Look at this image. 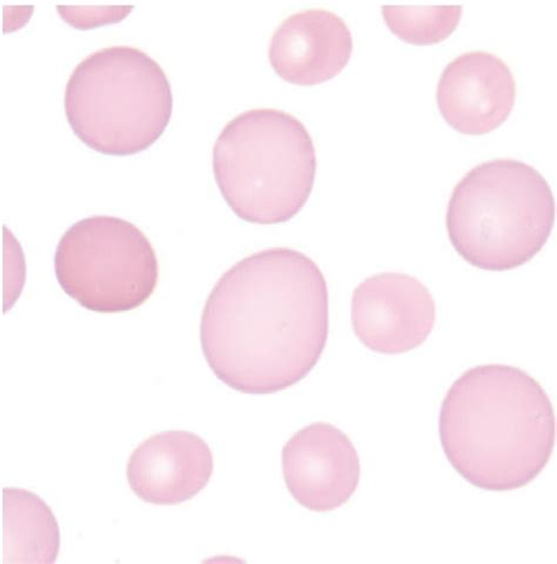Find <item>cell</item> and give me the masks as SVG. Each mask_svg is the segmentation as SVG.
<instances>
[{"mask_svg":"<svg viewBox=\"0 0 557 564\" xmlns=\"http://www.w3.org/2000/svg\"><path fill=\"white\" fill-rule=\"evenodd\" d=\"M328 332V289L318 264L274 247L242 259L218 280L203 311L200 343L226 386L269 395L315 369Z\"/></svg>","mask_w":557,"mask_h":564,"instance_id":"1","label":"cell"},{"mask_svg":"<svg viewBox=\"0 0 557 564\" xmlns=\"http://www.w3.org/2000/svg\"><path fill=\"white\" fill-rule=\"evenodd\" d=\"M59 286L87 311H133L152 296L160 263L148 237L134 224L110 216L75 223L55 254Z\"/></svg>","mask_w":557,"mask_h":564,"instance_id":"6","label":"cell"},{"mask_svg":"<svg viewBox=\"0 0 557 564\" xmlns=\"http://www.w3.org/2000/svg\"><path fill=\"white\" fill-rule=\"evenodd\" d=\"M214 455L205 441L189 432L152 435L134 449L128 480L144 502L174 506L194 499L210 482Z\"/></svg>","mask_w":557,"mask_h":564,"instance_id":"10","label":"cell"},{"mask_svg":"<svg viewBox=\"0 0 557 564\" xmlns=\"http://www.w3.org/2000/svg\"><path fill=\"white\" fill-rule=\"evenodd\" d=\"M353 37L337 13L310 9L294 13L272 35L269 59L276 75L299 86L337 77L350 62Z\"/></svg>","mask_w":557,"mask_h":564,"instance_id":"11","label":"cell"},{"mask_svg":"<svg viewBox=\"0 0 557 564\" xmlns=\"http://www.w3.org/2000/svg\"><path fill=\"white\" fill-rule=\"evenodd\" d=\"M437 305L421 280L403 273L365 279L352 297V326L365 347L381 355H403L427 341Z\"/></svg>","mask_w":557,"mask_h":564,"instance_id":"7","label":"cell"},{"mask_svg":"<svg viewBox=\"0 0 557 564\" xmlns=\"http://www.w3.org/2000/svg\"><path fill=\"white\" fill-rule=\"evenodd\" d=\"M222 198L243 221L283 224L307 204L317 175L315 143L304 123L276 109L242 112L214 148Z\"/></svg>","mask_w":557,"mask_h":564,"instance_id":"4","label":"cell"},{"mask_svg":"<svg viewBox=\"0 0 557 564\" xmlns=\"http://www.w3.org/2000/svg\"><path fill=\"white\" fill-rule=\"evenodd\" d=\"M439 435L449 464L467 482L489 491L516 490L533 482L550 460L553 403L525 370L477 366L450 386Z\"/></svg>","mask_w":557,"mask_h":564,"instance_id":"2","label":"cell"},{"mask_svg":"<svg viewBox=\"0 0 557 564\" xmlns=\"http://www.w3.org/2000/svg\"><path fill=\"white\" fill-rule=\"evenodd\" d=\"M555 214L553 192L542 173L513 159H496L469 171L452 189L447 232L469 264L506 272L543 251Z\"/></svg>","mask_w":557,"mask_h":564,"instance_id":"3","label":"cell"},{"mask_svg":"<svg viewBox=\"0 0 557 564\" xmlns=\"http://www.w3.org/2000/svg\"><path fill=\"white\" fill-rule=\"evenodd\" d=\"M461 6L382 7L385 22L397 37L414 45H434L455 32L462 17Z\"/></svg>","mask_w":557,"mask_h":564,"instance_id":"13","label":"cell"},{"mask_svg":"<svg viewBox=\"0 0 557 564\" xmlns=\"http://www.w3.org/2000/svg\"><path fill=\"white\" fill-rule=\"evenodd\" d=\"M283 474L295 501L325 513L354 496L361 478L360 456L343 432L329 423H312L285 445Z\"/></svg>","mask_w":557,"mask_h":564,"instance_id":"8","label":"cell"},{"mask_svg":"<svg viewBox=\"0 0 557 564\" xmlns=\"http://www.w3.org/2000/svg\"><path fill=\"white\" fill-rule=\"evenodd\" d=\"M6 563H54L61 550L59 525L51 508L36 494L6 488Z\"/></svg>","mask_w":557,"mask_h":564,"instance_id":"12","label":"cell"},{"mask_svg":"<svg viewBox=\"0 0 557 564\" xmlns=\"http://www.w3.org/2000/svg\"><path fill=\"white\" fill-rule=\"evenodd\" d=\"M516 82L510 66L493 53H463L446 66L438 85V108L461 134L483 135L510 118Z\"/></svg>","mask_w":557,"mask_h":564,"instance_id":"9","label":"cell"},{"mask_svg":"<svg viewBox=\"0 0 557 564\" xmlns=\"http://www.w3.org/2000/svg\"><path fill=\"white\" fill-rule=\"evenodd\" d=\"M64 108L69 128L86 147L106 155H132L152 147L168 127L172 87L146 52L108 46L75 67Z\"/></svg>","mask_w":557,"mask_h":564,"instance_id":"5","label":"cell"}]
</instances>
